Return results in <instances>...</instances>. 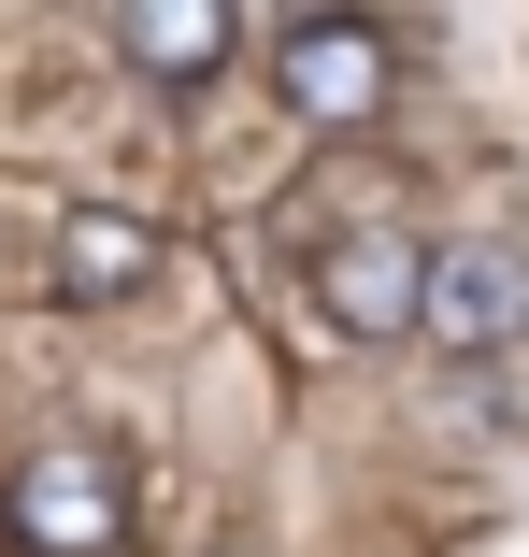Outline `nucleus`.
Wrapping results in <instances>:
<instances>
[{
	"mask_svg": "<svg viewBox=\"0 0 529 557\" xmlns=\"http://www.w3.org/2000/svg\"><path fill=\"white\" fill-rule=\"evenodd\" d=\"M415 344L515 358V344H529V244H515V230H444V244H430V286H415Z\"/></svg>",
	"mask_w": 529,
	"mask_h": 557,
	"instance_id": "f257e3e1",
	"label": "nucleus"
},
{
	"mask_svg": "<svg viewBox=\"0 0 529 557\" xmlns=\"http://www.w3.org/2000/svg\"><path fill=\"white\" fill-rule=\"evenodd\" d=\"M0 529H15L29 557H115V543H130V472H115V443H29L15 486H0Z\"/></svg>",
	"mask_w": 529,
	"mask_h": 557,
	"instance_id": "f03ea898",
	"label": "nucleus"
},
{
	"mask_svg": "<svg viewBox=\"0 0 529 557\" xmlns=\"http://www.w3.org/2000/svg\"><path fill=\"white\" fill-rule=\"evenodd\" d=\"M415 286H430V244H401L386 214L315 230V314H330L344 344H415Z\"/></svg>",
	"mask_w": 529,
	"mask_h": 557,
	"instance_id": "7ed1b4c3",
	"label": "nucleus"
},
{
	"mask_svg": "<svg viewBox=\"0 0 529 557\" xmlns=\"http://www.w3.org/2000/svg\"><path fill=\"white\" fill-rule=\"evenodd\" d=\"M386 29L372 15H286L272 29V86H286V115L300 129H372L386 115Z\"/></svg>",
	"mask_w": 529,
	"mask_h": 557,
	"instance_id": "20e7f679",
	"label": "nucleus"
},
{
	"mask_svg": "<svg viewBox=\"0 0 529 557\" xmlns=\"http://www.w3.org/2000/svg\"><path fill=\"white\" fill-rule=\"evenodd\" d=\"M44 286H58L72 314H115V300H144V286H158V230H144V214H115V200H86V214H58Z\"/></svg>",
	"mask_w": 529,
	"mask_h": 557,
	"instance_id": "39448f33",
	"label": "nucleus"
},
{
	"mask_svg": "<svg viewBox=\"0 0 529 557\" xmlns=\"http://www.w3.org/2000/svg\"><path fill=\"white\" fill-rule=\"evenodd\" d=\"M230 15H216V0H130V15H115V58L130 72H158V86H200V72H230Z\"/></svg>",
	"mask_w": 529,
	"mask_h": 557,
	"instance_id": "423d86ee",
	"label": "nucleus"
},
{
	"mask_svg": "<svg viewBox=\"0 0 529 557\" xmlns=\"http://www.w3.org/2000/svg\"><path fill=\"white\" fill-rule=\"evenodd\" d=\"M216 557H244V543H216Z\"/></svg>",
	"mask_w": 529,
	"mask_h": 557,
	"instance_id": "0eeeda50",
	"label": "nucleus"
}]
</instances>
